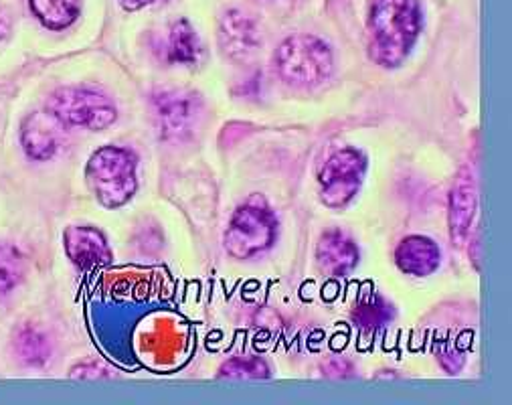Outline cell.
<instances>
[{
	"label": "cell",
	"instance_id": "cell-1",
	"mask_svg": "<svg viewBox=\"0 0 512 405\" xmlns=\"http://www.w3.org/2000/svg\"><path fill=\"white\" fill-rule=\"evenodd\" d=\"M423 29L421 0H371L369 49L383 67H399Z\"/></svg>",
	"mask_w": 512,
	"mask_h": 405
},
{
	"label": "cell",
	"instance_id": "cell-2",
	"mask_svg": "<svg viewBox=\"0 0 512 405\" xmlns=\"http://www.w3.org/2000/svg\"><path fill=\"white\" fill-rule=\"evenodd\" d=\"M85 177L104 207H122L136 193V156L118 146H104L90 158Z\"/></svg>",
	"mask_w": 512,
	"mask_h": 405
},
{
	"label": "cell",
	"instance_id": "cell-3",
	"mask_svg": "<svg viewBox=\"0 0 512 405\" xmlns=\"http://www.w3.org/2000/svg\"><path fill=\"white\" fill-rule=\"evenodd\" d=\"M280 77L296 88H314L332 73V51L314 35H294L276 53Z\"/></svg>",
	"mask_w": 512,
	"mask_h": 405
},
{
	"label": "cell",
	"instance_id": "cell-4",
	"mask_svg": "<svg viewBox=\"0 0 512 405\" xmlns=\"http://www.w3.org/2000/svg\"><path fill=\"white\" fill-rule=\"evenodd\" d=\"M276 229V217L268 207L247 203L239 207L229 221L225 250L237 260H247L272 246Z\"/></svg>",
	"mask_w": 512,
	"mask_h": 405
},
{
	"label": "cell",
	"instance_id": "cell-5",
	"mask_svg": "<svg viewBox=\"0 0 512 405\" xmlns=\"http://www.w3.org/2000/svg\"><path fill=\"white\" fill-rule=\"evenodd\" d=\"M53 112L65 126L88 130H104L116 122V106L112 100L90 88H63L49 100Z\"/></svg>",
	"mask_w": 512,
	"mask_h": 405
},
{
	"label": "cell",
	"instance_id": "cell-6",
	"mask_svg": "<svg viewBox=\"0 0 512 405\" xmlns=\"http://www.w3.org/2000/svg\"><path fill=\"white\" fill-rule=\"evenodd\" d=\"M367 173V158L357 148L334 152L320 173V197L326 207L343 209L359 193Z\"/></svg>",
	"mask_w": 512,
	"mask_h": 405
},
{
	"label": "cell",
	"instance_id": "cell-7",
	"mask_svg": "<svg viewBox=\"0 0 512 405\" xmlns=\"http://www.w3.org/2000/svg\"><path fill=\"white\" fill-rule=\"evenodd\" d=\"M154 118L164 138L189 136L199 120L201 104L195 94L189 92H162L154 96Z\"/></svg>",
	"mask_w": 512,
	"mask_h": 405
},
{
	"label": "cell",
	"instance_id": "cell-8",
	"mask_svg": "<svg viewBox=\"0 0 512 405\" xmlns=\"http://www.w3.org/2000/svg\"><path fill=\"white\" fill-rule=\"evenodd\" d=\"M65 250L69 260L81 270H94L112 260L106 237L88 225H75L65 231Z\"/></svg>",
	"mask_w": 512,
	"mask_h": 405
},
{
	"label": "cell",
	"instance_id": "cell-9",
	"mask_svg": "<svg viewBox=\"0 0 512 405\" xmlns=\"http://www.w3.org/2000/svg\"><path fill=\"white\" fill-rule=\"evenodd\" d=\"M65 124L53 112H37L23 124V146L25 152L35 160L51 158L63 140Z\"/></svg>",
	"mask_w": 512,
	"mask_h": 405
},
{
	"label": "cell",
	"instance_id": "cell-10",
	"mask_svg": "<svg viewBox=\"0 0 512 405\" xmlns=\"http://www.w3.org/2000/svg\"><path fill=\"white\" fill-rule=\"evenodd\" d=\"M316 260L322 272L328 276H347L359 262V250L355 241L340 231H328L320 237L316 248Z\"/></svg>",
	"mask_w": 512,
	"mask_h": 405
},
{
	"label": "cell",
	"instance_id": "cell-11",
	"mask_svg": "<svg viewBox=\"0 0 512 405\" xmlns=\"http://www.w3.org/2000/svg\"><path fill=\"white\" fill-rule=\"evenodd\" d=\"M440 248L430 237L409 235L395 250V262L401 272L411 276H430L440 266Z\"/></svg>",
	"mask_w": 512,
	"mask_h": 405
},
{
	"label": "cell",
	"instance_id": "cell-12",
	"mask_svg": "<svg viewBox=\"0 0 512 405\" xmlns=\"http://www.w3.org/2000/svg\"><path fill=\"white\" fill-rule=\"evenodd\" d=\"M219 41L223 51L233 59H247L260 45L255 23L241 11H229L219 25Z\"/></svg>",
	"mask_w": 512,
	"mask_h": 405
},
{
	"label": "cell",
	"instance_id": "cell-13",
	"mask_svg": "<svg viewBox=\"0 0 512 405\" xmlns=\"http://www.w3.org/2000/svg\"><path fill=\"white\" fill-rule=\"evenodd\" d=\"M476 195H474V181L472 177H464L452 191L450 203V229L456 241H464L468 235V227L474 217Z\"/></svg>",
	"mask_w": 512,
	"mask_h": 405
},
{
	"label": "cell",
	"instance_id": "cell-14",
	"mask_svg": "<svg viewBox=\"0 0 512 405\" xmlns=\"http://www.w3.org/2000/svg\"><path fill=\"white\" fill-rule=\"evenodd\" d=\"M393 306L379 294L369 292L355 302L353 320L367 333H375L391 322Z\"/></svg>",
	"mask_w": 512,
	"mask_h": 405
},
{
	"label": "cell",
	"instance_id": "cell-15",
	"mask_svg": "<svg viewBox=\"0 0 512 405\" xmlns=\"http://www.w3.org/2000/svg\"><path fill=\"white\" fill-rule=\"evenodd\" d=\"M35 17L53 31L69 27L81 11V0H29Z\"/></svg>",
	"mask_w": 512,
	"mask_h": 405
},
{
	"label": "cell",
	"instance_id": "cell-16",
	"mask_svg": "<svg viewBox=\"0 0 512 405\" xmlns=\"http://www.w3.org/2000/svg\"><path fill=\"white\" fill-rule=\"evenodd\" d=\"M199 55H201V43L193 27L187 21L175 23L168 35V47H166L168 61L195 65L199 61Z\"/></svg>",
	"mask_w": 512,
	"mask_h": 405
},
{
	"label": "cell",
	"instance_id": "cell-17",
	"mask_svg": "<svg viewBox=\"0 0 512 405\" xmlns=\"http://www.w3.org/2000/svg\"><path fill=\"white\" fill-rule=\"evenodd\" d=\"M25 264L23 256L11 243L0 241V292H11L23 280Z\"/></svg>",
	"mask_w": 512,
	"mask_h": 405
},
{
	"label": "cell",
	"instance_id": "cell-18",
	"mask_svg": "<svg viewBox=\"0 0 512 405\" xmlns=\"http://www.w3.org/2000/svg\"><path fill=\"white\" fill-rule=\"evenodd\" d=\"M223 377H235V379H258L268 377V365L258 357H235L221 369Z\"/></svg>",
	"mask_w": 512,
	"mask_h": 405
},
{
	"label": "cell",
	"instance_id": "cell-19",
	"mask_svg": "<svg viewBox=\"0 0 512 405\" xmlns=\"http://www.w3.org/2000/svg\"><path fill=\"white\" fill-rule=\"evenodd\" d=\"M154 0H120V5L126 9V11H138L146 5H152Z\"/></svg>",
	"mask_w": 512,
	"mask_h": 405
},
{
	"label": "cell",
	"instance_id": "cell-20",
	"mask_svg": "<svg viewBox=\"0 0 512 405\" xmlns=\"http://www.w3.org/2000/svg\"><path fill=\"white\" fill-rule=\"evenodd\" d=\"M9 31H11V23H9V19H7L5 11L0 9V41L9 37Z\"/></svg>",
	"mask_w": 512,
	"mask_h": 405
}]
</instances>
